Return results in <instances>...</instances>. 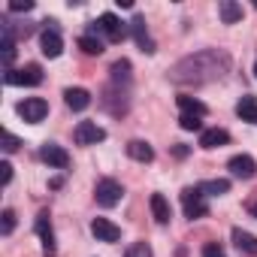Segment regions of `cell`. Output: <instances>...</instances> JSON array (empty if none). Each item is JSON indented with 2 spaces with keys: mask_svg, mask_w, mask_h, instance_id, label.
Instances as JSON below:
<instances>
[{
  "mask_svg": "<svg viewBox=\"0 0 257 257\" xmlns=\"http://www.w3.org/2000/svg\"><path fill=\"white\" fill-rule=\"evenodd\" d=\"M227 70H230V55L227 52H218V49H206V52H197V55L182 58L170 70V79L176 85H203V82L221 79Z\"/></svg>",
  "mask_w": 257,
  "mask_h": 257,
  "instance_id": "obj_1",
  "label": "cell"
},
{
  "mask_svg": "<svg viewBox=\"0 0 257 257\" xmlns=\"http://www.w3.org/2000/svg\"><path fill=\"white\" fill-rule=\"evenodd\" d=\"M97 31H100V34H103L109 43H121V40L127 37V28H124V22H121L118 16H112V13H103V16H100V22L91 28V34H97Z\"/></svg>",
  "mask_w": 257,
  "mask_h": 257,
  "instance_id": "obj_2",
  "label": "cell"
},
{
  "mask_svg": "<svg viewBox=\"0 0 257 257\" xmlns=\"http://www.w3.org/2000/svg\"><path fill=\"white\" fill-rule=\"evenodd\" d=\"M182 209L188 218H203L209 212V203H206V194L200 188H185L182 191Z\"/></svg>",
  "mask_w": 257,
  "mask_h": 257,
  "instance_id": "obj_3",
  "label": "cell"
},
{
  "mask_svg": "<svg viewBox=\"0 0 257 257\" xmlns=\"http://www.w3.org/2000/svg\"><path fill=\"white\" fill-rule=\"evenodd\" d=\"M94 197H97V203H100L103 209H112V206H118V203H121V197H124V188H121L115 179H103V182H97V191H94Z\"/></svg>",
  "mask_w": 257,
  "mask_h": 257,
  "instance_id": "obj_4",
  "label": "cell"
},
{
  "mask_svg": "<svg viewBox=\"0 0 257 257\" xmlns=\"http://www.w3.org/2000/svg\"><path fill=\"white\" fill-rule=\"evenodd\" d=\"M73 140H76L79 146H97V143L106 140V131H103L97 121H79L76 131H73Z\"/></svg>",
  "mask_w": 257,
  "mask_h": 257,
  "instance_id": "obj_5",
  "label": "cell"
},
{
  "mask_svg": "<svg viewBox=\"0 0 257 257\" xmlns=\"http://www.w3.org/2000/svg\"><path fill=\"white\" fill-rule=\"evenodd\" d=\"M43 82V67L40 64H28L22 70H7V85H40Z\"/></svg>",
  "mask_w": 257,
  "mask_h": 257,
  "instance_id": "obj_6",
  "label": "cell"
},
{
  "mask_svg": "<svg viewBox=\"0 0 257 257\" xmlns=\"http://www.w3.org/2000/svg\"><path fill=\"white\" fill-rule=\"evenodd\" d=\"M19 115L28 121V124H40L46 115H49V103L43 97H28L19 103Z\"/></svg>",
  "mask_w": 257,
  "mask_h": 257,
  "instance_id": "obj_7",
  "label": "cell"
},
{
  "mask_svg": "<svg viewBox=\"0 0 257 257\" xmlns=\"http://www.w3.org/2000/svg\"><path fill=\"white\" fill-rule=\"evenodd\" d=\"M227 170H230L236 179H254V176H257V164H254L251 155H233L230 164H227Z\"/></svg>",
  "mask_w": 257,
  "mask_h": 257,
  "instance_id": "obj_8",
  "label": "cell"
},
{
  "mask_svg": "<svg viewBox=\"0 0 257 257\" xmlns=\"http://www.w3.org/2000/svg\"><path fill=\"white\" fill-rule=\"evenodd\" d=\"M40 46H43V55H46V58H58V55L64 52V40H61V34H58L55 22H52V28H46V31H43Z\"/></svg>",
  "mask_w": 257,
  "mask_h": 257,
  "instance_id": "obj_9",
  "label": "cell"
},
{
  "mask_svg": "<svg viewBox=\"0 0 257 257\" xmlns=\"http://www.w3.org/2000/svg\"><path fill=\"white\" fill-rule=\"evenodd\" d=\"M91 233L97 236V242H118L121 239V230L109 218H94L91 221Z\"/></svg>",
  "mask_w": 257,
  "mask_h": 257,
  "instance_id": "obj_10",
  "label": "cell"
},
{
  "mask_svg": "<svg viewBox=\"0 0 257 257\" xmlns=\"http://www.w3.org/2000/svg\"><path fill=\"white\" fill-rule=\"evenodd\" d=\"M40 158H43L49 167H55V170H67V164H70V155H67L61 146H52V143H46V146L40 149Z\"/></svg>",
  "mask_w": 257,
  "mask_h": 257,
  "instance_id": "obj_11",
  "label": "cell"
},
{
  "mask_svg": "<svg viewBox=\"0 0 257 257\" xmlns=\"http://www.w3.org/2000/svg\"><path fill=\"white\" fill-rule=\"evenodd\" d=\"M131 34H134V40H137V46L143 49V52H155V40L149 37V28H146V19L143 16H137L134 22H131Z\"/></svg>",
  "mask_w": 257,
  "mask_h": 257,
  "instance_id": "obj_12",
  "label": "cell"
},
{
  "mask_svg": "<svg viewBox=\"0 0 257 257\" xmlns=\"http://www.w3.org/2000/svg\"><path fill=\"white\" fill-rule=\"evenodd\" d=\"M37 233H40V239H43V251H46V254H55V230H52L46 212H40V218H37Z\"/></svg>",
  "mask_w": 257,
  "mask_h": 257,
  "instance_id": "obj_13",
  "label": "cell"
},
{
  "mask_svg": "<svg viewBox=\"0 0 257 257\" xmlns=\"http://www.w3.org/2000/svg\"><path fill=\"white\" fill-rule=\"evenodd\" d=\"M64 100H67V106H70L73 112H82V109L91 106V94H88L85 88H67V91H64Z\"/></svg>",
  "mask_w": 257,
  "mask_h": 257,
  "instance_id": "obj_14",
  "label": "cell"
},
{
  "mask_svg": "<svg viewBox=\"0 0 257 257\" xmlns=\"http://www.w3.org/2000/svg\"><path fill=\"white\" fill-rule=\"evenodd\" d=\"M127 155H131L134 161H140V164H152L155 161V149L149 143H143V140H131V143H127Z\"/></svg>",
  "mask_w": 257,
  "mask_h": 257,
  "instance_id": "obj_15",
  "label": "cell"
},
{
  "mask_svg": "<svg viewBox=\"0 0 257 257\" xmlns=\"http://www.w3.org/2000/svg\"><path fill=\"white\" fill-rule=\"evenodd\" d=\"M227 143H230V134L221 131V127H212V131H203V134H200V146H203V149H221V146H227Z\"/></svg>",
  "mask_w": 257,
  "mask_h": 257,
  "instance_id": "obj_16",
  "label": "cell"
},
{
  "mask_svg": "<svg viewBox=\"0 0 257 257\" xmlns=\"http://www.w3.org/2000/svg\"><path fill=\"white\" fill-rule=\"evenodd\" d=\"M152 215H155V221H158V224H170L173 209H170V203H167V197H164V194H152Z\"/></svg>",
  "mask_w": 257,
  "mask_h": 257,
  "instance_id": "obj_17",
  "label": "cell"
},
{
  "mask_svg": "<svg viewBox=\"0 0 257 257\" xmlns=\"http://www.w3.org/2000/svg\"><path fill=\"white\" fill-rule=\"evenodd\" d=\"M233 242H236V248H239V251H245V254H254V257H257V236H251L248 230L233 227Z\"/></svg>",
  "mask_w": 257,
  "mask_h": 257,
  "instance_id": "obj_18",
  "label": "cell"
},
{
  "mask_svg": "<svg viewBox=\"0 0 257 257\" xmlns=\"http://www.w3.org/2000/svg\"><path fill=\"white\" fill-rule=\"evenodd\" d=\"M179 109H182V115H194V118H203L209 112L206 103H200L197 97H188V94H179Z\"/></svg>",
  "mask_w": 257,
  "mask_h": 257,
  "instance_id": "obj_19",
  "label": "cell"
},
{
  "mask_svg": "<svg viewBox=\"0 0 257 257\" xmlns=\"http://www.w3.org/2000/svg\"><path fill=\"white\" fill-rule=\"evenodd\" d=\"M218 13H221V22H224V25L242 22V7L233 4V0H221V4H218Z\"/></svg>",
  "mask_w": 257,
  "mask_h": 257,
  "instance_id": "obj_20",
  "label": "cell"
},
{
  "mask_svg": "<svg viewBox=\"0 0 257 257\" xmlns=\"http://www.w3.org/2000/svg\"><path fill=\"white\" fill-rule=\"evenodd\" d=\"M4 64H7V70H10V64H13V58H16V37H13V25L10 22H4Z\"/></svg>",
  "mask_w": 257,
  "mask_h": 257,
  "instance_id": "obj_21",
  "label": "cell"
},
{
  "mask_svg": "<svg viewBox=\"0 0 257 257\" xmlns=\"http://www.w3.org/2000/svg\"><path fill=\"white\" fill-rule=\"evenodd\" d=\"M236 115L248 124H257V100L254 97H242L239 106H236Z\"/></svg>",
  "mask_w": 257,
  "mask_h": 257,
  "instance_id": "obj_22",
  "label": "cell"
},
{
  "mask_svg": "<svg viewBox=\"0 0 257 257\" xmlns=\"http://www.w3.org/2000/svg\"><path fill=\"white\" fill-rule=\"evenodd\" d=\"M79 49H82L85 55L97 58V55H103V40L94 37V34H85V37H79Z\"/></svg>",
  "mask_w": 257,
  "mask_h": 257,
  "instance_id": "obj_23",
  "label": "cell"
},
{
  "mask_svg": "<svg viewBox=\"0 0 257 257\" xmlns=\"http://www.w3.org/2000/svg\"><path fill=\"white\" fill-rule=\"evenodd\" d=\"M200 191H203L206 197H221V194L230 191V182H227V179H212V182H203Z\"/></svg>",
  "mask_w": 257,
  "mask_h": 257,
  "instance_id": "obj_24",
  "label": "cell"
},
{
  "mask_svg": "<svg viewBox=\"0 0 257 257\" xmlns=\"http://www.w3.org/2000/svg\"><path fill=\"white\" fill-rule=\"evenodd\" d=\"M112 79L115 82H131V61H115L112 64Z\"/></svg>",
  "mask_w": 257,
  "mask_h": 257,
  "instance_id": "obj_25",
  "label": "cell"
},
{
  "mask_svg": "<svg viewBox=\"0 0 257 257\" xmlns=\"http://www.w3.org/2000/svg\"><path fill=\"white\" fill-rule=\"evenodd\" d=\"M124 257H155V254H152V245L149 242H134L131 248H127Z\"/></svg>",
  "mask_w": 257,
  "mask_h": 257,
  "instance_id": "obj_26",
  "label": "cell"
},
{
  "mask_svg": "<svg viewBox=\"0 0 257 257\" xmlns=\"http://www.w3.org/2000/svg\"><path fill=\"white\" fill-rule=\"evenodd\" d=\"M0 218H4L0 230H4V236H10V233L16 230V212H13V209H4V215H0Z\"/></svg>",
  "mask_w": 257,
  "mask_h": 257,
  "instance_id": "obj_27",
  "label": "cell"
},
{
  "mask_svg": "<svg viewBox=\"0 0 257 257\" xmlns=\"http://www.w3.org/2000/svg\"><path fill=\"white\" fill-rule=\"evenodd\" d=\"M179 127H182V131H200L203 121L194 118V115H182V118H179Z\"/></svg>",
  "mask_w": 257,
  "mask_h": 257,
  "instance_id": "obj_28",
  "label": "cell"
},
{
  "mask_svg": "<svg viewBox=\"0 0 257 257\" xmlns=\"http://www.w3.org/2000/svg\"><path fill=\"white\" fill-rule=\"evenodd\" d=\"M19 146H22V143H19V137H13L10 131H4V152H7V155H13V152H19Z\"/></svg>",
  "mask_w": 257,
  "mask_h": 257,
  "instance_id": "obj_29",
  "label": "cell"
},
{
  "mask_svg": "<svg viewBox=\"0 0 257 257\" xmlns=\"http://www.w3.org/2000/svg\"><path fill=\"white\" fill-rule=\"evenodd\" d=\"M203 257H227V254H224V248H221L218 242H209V245L203 248Z\"/></svg>",
  "mask_w": 257,
  "mask_h": 257,
  "instance_id": "obj_30",
  "label": "cell"
},
{
  "mask_svg": "<svg viewBox=\"0 0 257 257\" xmlns=\"http://www.w3.org/2000/svg\"><path fill=\"white\" fill-rule=\"evenodd\" d=\"M10 10H13V13H31V10H34V4H31V0H13Z\"/></svg>",
  "mask_w": 257,
  "mask_h": 257,
  "instance_id": "obj_31",
  "label": "cell"
},
{
  "mask_svg": "<svg viewBox=\"0 0 257 257\" xmlns=\"http://www.w3.org/2000/svg\"><path fill=\"white\" fill-rule=\"evenodd\" d=\"M0 179H4V185H10L13 182V167L4 161V164H0Z\"/></svg>",
  "mask_w": 257,
  "mask_h": 257,
  "instance_id": "obj_32",
  "label": "cell"
},
{
  "mask_svg": "<svg viewBox=\"0 0 257 257\" xmlns=\"http://www.w3.org/2000/svg\"><path fill=\"white\" fill-rule=\"evenodd\" d=\"M248 209H251V215H254V218H257V200H254V203H251V206H248Z\"/></svg>",
  "mask_w": 257,
  "mask_h": 257,
  "instance_id": "obj_33",
  "label": "cell"
},
{
  "mask_svg": "<svg viewBox=\"0 0 257 257\" xmlns=\"http://www.w3.org/2000/svg\"><path fill=\"white\" fill-rule=\"evenodd\" d=\"M254 76H257V64H254Z\"/></svg>",
  "mask_w": 257,
  "mask_h": 257,
  "instance_id": "obj_34",
  "label": "cell"
},
{
  "mask_svg": "<svg viewBox=\"0 0 257 257\" xmlns=\"http://www.w3.org/2000/svg\"><path fill=\"white\" fill-rule=\"evenodd\" d=\"M254 7H257V4H254Z\"/></svg>",
  "mask_w": 257,
  "mask_h": 257,
  "instance_id": "obj_35",
  "label": "cell"
}]
</instances>
